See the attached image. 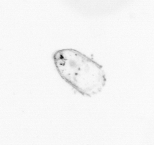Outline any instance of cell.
<instances>
[{
    "label": "cell",
    "mask_w": 154,
    "mask_h": 145,
    "mask_svg": "<svg viewBox=\"0 0 154 145\" xmlns=\"http://www.w3.org/2000/svg\"><path fill=\"white\" fill-rule=\"evenodd\" d=\"M53 59L62 78L83 94L90 95L98 92L106 82L101 66L76 50H58Z\"/></svg>",
    "instance_id": "cell-1"
}]
</instances>
